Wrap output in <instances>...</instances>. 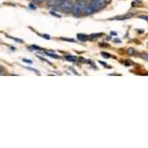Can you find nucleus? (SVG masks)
I'll return each mask as SVG.
<instances>
[{
	"mask_svg": "<svg viewBox=\"0 0 148 148\" xmlns=\"http://www.w3.org/2000/svg\"><path fill=\"white\" fill-rule=\"evenodd\" d=\"M72 6H73V0H64L58 7H60L61 11H63L64 13H69V12H71Z\"/></svg>",
	"mask_w": 148,
	"mask_h": 148,
	"instance_id": "nucleus-1",
	"label": "nucleus"
},
{
	"mask_svg": "<svg viewBox=\"0 0 148 148\" xmlns=\"http://www.w3.org/2000/svg\"><path fill=\"white\" fill-rule=\"evenodd\" d=\"M83 8H84V5H82V4L76 2L75 4H73L72 9H71V12H72V14L74 16H79V15H81V13H82Z\"/></svg>",
	"mask_w": 148,
	"mask_h": 148,
	"instance_id": "nucleus-2",
	"label": "nucleus"
},
{
	"mask_svg": "<svg viewBox=\"0 0 148 148\" xmlns=\"http://www.w3.org/2000/svg\"><path fill=\"white\" fill-rule=\"evenodd\" d=\"M89 5L91 6L96 12L99 11V10H101V9H103L105 6H106L105 4H103V3H101V2H99L98 0H90V4H89Z\"/></svg>",
	"mask_w": 148,
	"mask_h": 148,
	"instance_id": "nucleus-3",
	"label": "nucleus"
},
{
	"mask_svg": "<svg viewBox=\"0 0 148 148\" xmlns=\"http://www.w3.org/2000/svg\"><path fill=\"white\" fill-rule=\"evenodd\" d=\"M95 12L96 11H95L90 5H85L84 8H83L82 13H83V15H85V16H90V15H93Z\"/></svg>",
	"mask_w": 148,
	"mask_h": 148,
	"instance_id": "nucleus-4",
	"label": "nucleus"
},
{
	"mask_svg": "<svg viewBox=\"0 0 148 148\" xmlns=\"http://www.w3.org/2000/svg\"><path fill=\"white\" fill-rule=\"evenodd\" d=\"M77 39L79 40H81V42H86V40L89 39V37L84 35V34H78L77 35Z\"/></svg>",
	"mask_w": 148,
	"mask_h": 148,
	"instance_id": "nucleus-5",
	"label": "nucleus"
},
{
	"mask_svg": "<svg viewBox=\"0 0 148 148\" xmlns=\"http://www.w3.org/2000/svg\"><path fill=\"white\" fill-rule=\"evenodd\" d=\"M46 54L47 56H49V57H52V58H60V56H58V54H56V53H53V52H46Z\"/></svg>",
	"mask_w": 148,
	"mask_h": 148,
	"instance_id": "nucleus-6",
	"label": "nucleus"
},
{
	"mask_svg": "<svg viewBox=\"0 0 148 148\" xmlns=\"http://www.w3.org/2000/svg\"><path fill=\"white\" fill-rule=\"evenodd\" d=\"M65 59L66 60H68V61H76V56H65Z\"/></svg>",
	"mask_w": 148,
	"mask_h": 148,
	"instance_id": "nucleus-7",
	"label": "nucleus"
},
{
	"mask_svg": "<svg viewBox=\"0 0 148 148\" xmlns=\"http://www.w3.org/2000/svg\"><path fill=\"white\" fill-rule=\"evenodd\" d=\"M126 52H127L128 56H133V54L135 53V49H132V47H130V49H127V51H126Z\"/></svg>",
	"mask_w": 148,
	"mask_h": 148,
	"instance_id": "nucleus-8",
	"label": "nucleus"
},
{
	"mask_svg": "<svg viewBox=\"0 0 148 148\" xmlns=\"http://www.w3.org/2000/svg\"><path fill=\"white\" fill-rule=\"evenodd\" d=\"M102 56H104L105 58H111V57H112V56L110 53H108V52H104V51L102 52Z\"/></svg>",
	"mask_w": 148,
	"mask_h": 148,
	"instance_id": "nucleus-9",
	"label": "nucleus"
},
{
	"mask_svg": "<svg viewBox=\"0 0 148 148\" xmlns=\"http://www.w3.org/2000/svg\"><path fill=\"white\" fill-rule=\"evenodd\" d=\"M60 40H67V42H75L76 40H73V39H67V38H60Z\"/></svg>",
	"mask_w": 148,
	"mask_h": 148,
	"instance_id": "nucleus-10",
	"label": "nucleus"
},
{
	"mask_svg": "<svg viewBox=\"0 0 148 148\" xmlns=\"http://www.w3.org/2000/svg\"><path fill=\"white\" fill-rule=\"evenodd\" d=\"M102 36V33H99V34H95V35H92L91 37V39H96V38H99V37H101Z\"/></svg>",
	"mask_w": 148,
	"mask_h": 148,
	"instance_id": "nucleus-11",
	"label": "nucleus"
},
{
	"mask_svg": "<svg viewBox=\"0 0 148 148\" xmlns=\"http://www.w3.org/2000/svg\"><path fill=\"white\" fill-rule=\"evenodd\" d=\"M6 37H7V38H10V39L14 40H17V42H23V40H19V39H16V38L10 37V36H8V35H6Z\"/></svg>",
	"mask_w": 148,
	"mask_h": 148,
	"instance_id": "nucleus-12",
	"label": "nucleus"
},
{
	"mask_svg": "<svg viewBox=\"0 0 148 148\" xmlns=\"http://www.w3.org/2000/svg\"><path fill=\"white\" fill-rule=\"evenodd\" d=\"M31 49H37V51H42V49H40V47H38V46H31Z\"/></svg>",
	"mask_w": 148,
	"mask_h": 148,
	"instance_id": "nucleus-13",
	"label": "nucleus"
},
{
	"mask_svg": "<svg viewBox=\"0 0 148 148\" xmlns=\"http://www.w3.org/2000/svg\"><path fill=\"white\" fill-rule=\"evenodd\" d=\"M42 1H44V0H33V2H34L35 4H40Z\"/></svg>",
	"mask_w": 148,
	"mask_h": 148,
	"instance_id": "nucleus-14",
	"label": "nucleus"
},
{
	"mask_svg": "<svg viewBox=\"0 0 148 148\" xmlns=\"http://www.w3.org/2000/svg\"><path fill=\"white\" fill-rule=\"evenodd\" d=\"M23 61H24V62H27V63H29V64H32V60H30V59L23 58Z\"/></svg>",
	"mask_w": 148,
	"mask_h": 148,
	"instance_id": "nucleus-15",
	"label": "nucleus"
},
{
	"mask_svg": "<svg viewBox=\"0 0 148 148\" xmlns=\"http://www.w3.org/2000/svg\"><path fill=\"white\" fill-rule=\"evenodd\" d=\"M29 7H30V8L32 9V10H35V9H36V6H35V5H34V4H33V3H31L30 5H29Z\"/></svg>",
	"mask_w": 148,
	"mask_h": 148,
	"instance_id": "nucleus-16",
	"label": "nucleus"
},
{
	"mask_svg": "<svg viewBox=\"0 0 148 148\" xmlns=\"http://www.w3.org/2000/svg\"><path fill=\"white\" fill-rule=\"evenodd\" d=\"M42 37H44L45 39H47V40H51V37H49V36H47V35H42Z\"/></svg>",
	"mask_w": 148,
	"mask_h": 148,
	"instance_id": "nucleus-17",
	"label": "nucleus"
},
{
	"mask_svg": "<svg viewBox=\"0 0 148 148\" xmlns=\"http://www.w3.org/2000/svg\"><path fill=\"white\" fill-rule=\"evenodd\" d=\"M114 42H116V44H120V42H121V40H119V39H116V40H114Z\"/></svg>",
	"mask_w": 148,
	"mask_h": 148,
	"instance_id": "nucleus-18",
	"label": "nucleus"
},
{
	"mask_svg": "<svg viewBox=\"0 0 148 148\" xmlns=\"http://www.w3.org/2000/svg\"><path fill=\"white\" fill-rule=\"evenodd\" d=\"M116 35H118L116 32H111V36H116Z\"/></svg>",
	"mask_w": 148,
	"mask_h": 148,
	"instance_id": "nucleus-19",
	"label": "nucleus"
},
{
	"mask_svg": "<svg viewBox=\"0 0 148 148\" xmlns=\"http://www.w3.org/2000/svg\"><path fill=\"white\" fill-rule=\"evenodd\" d=\"M99 62L101 63V64H103L104 66H106V65H107V63H106V62H104V61H99Z\"/></svg>",
	"mask_w": 148,
	"mask_h": 148,
	"instance_id": "nucleus-20",
	"label": "nucleus"
},
{
	"mask_svg": "<svg viewBox=\"0 0 148 148\" xmlns=\"http://www.w3.org/2000/svg\"><path fill=\"white\" fill-rule=\"evenodd\" d=\"M105 2H106V4H108V3H110L111 2V0H104Z\"/></svg>",
	"mask_w": 148,
	"mask_h": 148,
	"instance_id": "nucleus-21",
	"label": "nucleus"
},
{
	"mask_svg": "<svg viewBox=\"0 0 148 148\" xmlns=\"http://www.w3.org/2000/svg\"><path fill=\"white\" fill-rule=\"evenodd\" d=\"M140 18H142V19H145V20L147 21V17H146V16H141V17H140Z\"/></svg>",
	"mask_w": 148,
	"mask_h": 148,
	"instance_id": "nucleus-22",
	"label": "nucleus"
},
{
	"mask_svg": "<svg viewBox=\"0 0 148 148\" xmlns=\"http://www.w3.org/2000/svg\"><path fill=\"white\" fill-rule=\"evenodd\" d=\"M0 73H1V69H0Z\"/></svg>",
	"mask_w": 148,
	"mask_h": 148,
	"instance_id": "nucleus-23",
	"label": "nucleus"
}]
</instances>
